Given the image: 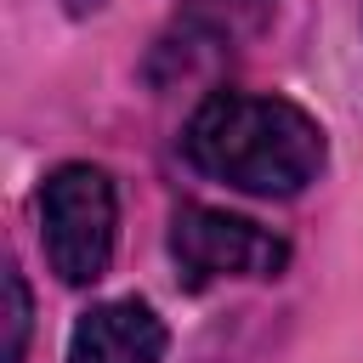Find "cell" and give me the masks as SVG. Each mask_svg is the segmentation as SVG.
I'll list each match as a JSON object with an SVG mask.
<instances>
[{"label": "cell", "mask_w": 363, "mask_h": 363, "mask_svg": "<svg viewBox=\"0 0 363 363\" xmlns=\"http://www.w3.org/2000/svg\"><path fill=\"white\" fill-rule=\"evenodd\" d=\"M187 159L255 199H295L323 170V130L289 96L216 91L187 119Z\"/></svg>", "instance_id": "obj_1"}, {"label": "cell", "mask_w": 363, "mask_h": 363, "mask_svg": "<svg viewBox=\"0 0 363 363\" xmlns=\"http://www.w3.org/2000/svg\"><path fill=\"white\" fill-rule=\"evenodd\" d=\"M119 199L102 164H62L40 187V238L62 284H96L113 261Z\"/></svg>", "instance_id": "obj_2"}, {"label": "cell", "mask_w": 363, "mask_h": 363, "mask_svg": "<svg viewBox=\"0 0 363 363\" xmlns=\"http://www.w3.org/2000/svg\"><path fill=\"white\" fill-rule=\"evenodd\" d=\"M170 250L193 278H278L289 261V244L244 216L182 204L170 221Z\"/></svg>", "instance_id": "obj_3"}, {"label": "cell", "mask_w": 363, "mask_h": 363, "mask_svg": "<svg viewBox=\"0 0 363 363\" xmlns=\"http://www.w3.org/2000/svg\"><path fill=\"white\" fill-rule=\"evenodd\" d=\"M68 363H164V323L147 301H102L74 323Z\"/></svg>", "instance_id": "obj_4"}, {"label": "cell", "mask_w": 363, "mask_h": 363, "mask_svg": "<svg viewBox=\"0 0 363 363\" xmlns=\"http://www.w3.org/2000/svg\"><path fill=\"white\" fill-rule=\"evenodd\" d=\"M6 363H23V340H28V289H23V272L6 267Z\"/></svg>", "instance_id": "obj_5"}, {"label": "cell", "mask_w": 363, "mask_h": 363, "mask_svg": "<svg viewBox=\"0 0 363 363\" xmlns=\"http://www.w3.org/2000/svg\"><path fill=\"white\" fill-rule=\"evenodd\" d=\"M68 6H74V11H91V6H102V0H68Z\"/></svg>", "instance_id": "obj_6"}]
</instances>
